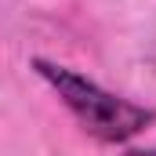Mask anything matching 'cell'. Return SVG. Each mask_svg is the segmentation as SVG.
<instances>
[{"label":"cell","instance_id":"cell-1","mask_svg":"<svg viewBox=\"0 0 156 156\" xmlns=\"http://www.w3.org/2000/svg\"><path fill=\"white\" fill-rule=\"evenodd\" d=\"M33 69L37 76L58 94V102L73 113L80 127L105 142V145H120V142H131L138 138L145 127L156 123V113L131 102V98H120L113 91H105L102 83H94L91 76H83L69 66H58V62H47V58H33Z\"/></svg>","mask_w":156,"mask_h":156},{"label":"cell","instance_id":"cell-2","mask_svg":"<svg viewBox=\"0 0 156 156\" xmlns=\"http://www.w3.org/2000/svg\"><path fill=\"white\" fill-rule=\"evenodd\" d=\"M127 156H156V149H134V153H127Z\"/></svg>","mask_w":156,"mask_h":156}]
</instances>
